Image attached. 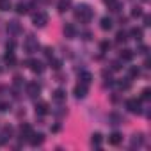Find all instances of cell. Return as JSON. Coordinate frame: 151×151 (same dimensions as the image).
Listing matches in <instances>:
<instances>
[{
    "mask_svg": "<svg viewBox=\"0 0 151 151\" xmlns=\"http://www.w3.org/2000/svg\"><path fill=\"white\" fill-rule=\"evenodd\" d=\"M144 2H147V0H144Z\"/></svg>",
    "mask_w": 151,
    "mask_h": 151,
    "instance_id": "obj_40",
    "label": "cell"
},
{
    "mask_svg": "<svg viewBox=\"0 0 151 151\" xmlns=\"http://www.w3.org/2000/svg\"><path fill=\"white\" fill-rule=\"evenodd\" d=\"M60 130V126L59 124H55V126H52V132H59Z\"/></svg>",
    "mask_w": 151,
    "mask_h": 151,
    "instance_id": "obj_38",
    "label": "cell"
},
{
    "mask_svg": "<svg viewBox=\"0 0 151 151\" xmlns=\"http://www.w3.org/2000/svg\"><path fill=\"white\" fill-rule=\"evenodd\" d=\"M139 73H140V71H139V68H135V66H133V68H130V77H132V78H133V77H139Z\"/></svg>",
    "mask_w": 151,
    "mask_h": 151,
    "instance_id": "obj_31",
    "label": "cell"
},
{
    "mask_svg": "<svg viewBox=\"0 0 151 151\" xmlns=\"http://www.w3.org/2000/svg\"><path fill=\"white\" fill-rule=\"evenodd\" d=\"M48 112H50V107H48V103L41 101V103H37V105H36V114H37V116H46Z\"/></svg>",
    "mask_w": 151,
    "mask_h": 151,
    "instance_id": "obj_10",
    "label": "cell"
},
{
    "mask_svg": "<svg viewBox=\"0 0 151 151\" xmlns=\"http://www.w3.org/2000/svg\"><path fill=\"white\" fill-rule=\"evenodd\" d=\"M69 6H71V0H59L57 9H59L60 13H64V11H68V9H69Z\"/></svg>",
    "mask_w": 151,
    "mask_h": 151,
    "instance_id": "obj_16",
    "label": "cell"
},
{
    "mask_svg": "<svg viewBox=\"0 0 151 151\" xmlns=\"http://www.w3.org/2000/svg\"><path fill=\"white\" fill-rule=\"evenodd\" d=\"M132 16H135V18H137V16H142V9H140V7H133V9H132Z\"/></svg>",
    "mask_w": 151,
    "mask_h": 151,
    "instance_id": "obj_30",
    "label": "cell"
},
{
    "mask_svg": "<svg viewBox=\"0 0 151 151\" xmlns=\"http://www.w3.org/2000/svg\"><path fill=\"white\" fill-rule=\"evenodd\" d=\"M117 87L119 89H128L130 87V82H117Z\"/></svg>",
    "mask_w": 151,
    "mask_h": 151,
    "instance_id": "obj_34",
    "label": "cell"
},
{
    "mask_svg": "<svg viewBox=\"0 0 151 151\" xmlns=\"http://www.w3.org/2000/svg\"><path fill=\"white\" fill-rule=\"evenodd\" d=\"M64 36L68 39H75V37H77V29H75L73 23H66L64 25Z\"/></svg>",
    "mask_w": 151,
    "mask_h": 151,
    "instance_id": "obj_7",
    "label": "cell"
},
{
    "mask_svg": "<svg viewBox=\"0 0 151 151\" xmlns=\"http://www.w3.org/2000/svg\"><path fill=\"white\" fill-rule=\"evenodd\" d=\"M149 22H151V18L149 16H144V25H149Z\"/></svg>",
    "mask_w": 151,
    "mask_h": 151,
    "instance_id": "obj_37",
    "label": "cell"
},
{
    "mask_svg": "<svg viewBox=\"0 0 151 151\" xmlns=\"http://www.w3.org/2000/svg\"><path fill=\"white\" fill-rule=\"evenodd\" d=\"M121 140H123V135H121L119 132H114V133H110V135H109V142H110L112 146H117Z\"/></svg>",
    "mask_w": 151,
    "mask_h": 151,
    "instance_id": "obj_12",
    "label": "cell"
},
{
    "mask_svg": "<svg viewBox=\"0 0 151 151\" xmlns=\"http://www.w3.org/2000/svg\"><path fill=\"white\" fill-rule=\"evenodd\" d=\"M147 52V46H140V53H146Z\"/></svg>",
    "mask_w": 151,
    "mask_h": 151,
    "instance_id": "obj_39",
    "label": "cell"
},
{
    "mask_svg": "<svg viewBox=\"0 0 151 151\" xmlns=\"http://www.w3.org/2000/svg\"><path fill=\"white\" fill-rule=\"evenodd\" d=\"M25 50H27V53H32L34 50H37V41L34 39V36H29V37H27V41H25Z\"/></svg>",
    "mask_w": 151,
    "mask_h": 151,
    "instance_id": "obj_8",
    "label": "cell"
},
{
    "mask_svg": "<svg viewBox=\"0 0 151 151\" xmlns=\"http://www.w3.org/2000/svg\"><path fill=\"white\" fill-rule=\"evenodd\" d=\"M45 55H46V57H52V55H53V50H52V48H45Z\"/></svg>",
    "mask_w": 151,
    "mask_h": 151,
    "instance_id": "obj_36",
    "label": "cell"
},
{
    "mask_svg": "<svg viewBox=\"0 0 151 151\" xmlns=\"http://www.w3.org/2000/svg\"><path fill=\"white\" fill-rule=\"evenodd\" d=\"M110 121H112V124H119V123H121L123 119H121V117H119L117 114H112V116H110Z\"/></svg>",
    "mask_w": 151,
    "mask_h": 151,
    "instance_id": "obj_29",
    "label": "cell"
},
{
    "mask_svg": "<svg viewBox=\"0 0 151 151\" xmlns=\"http://www.w3.org/2000/svg\"><path fill=\"white\" fill-rule=\"evenodd\" d=\"M4 60H6V64H7L9 68H13V66L16 64V57H14V53L9 52V50H7V53L4 55Z\"/></svg>",
    "mask_w": 151,
    "mask_h": 151,
    "instance_id": "obj_13",
    "label": "cell"
},
{
    "mask_svg": "<svg viewBox=\"0 0 151 151\" xmlns=\"http://www.w3.org/2000/svg\"><path fill=\"white\" fill-rule=\"evenodd\" d=\"M140 144H142V135H140V133L133 135V139H132V146H140Z\"/></svg>",
    "mask_w": 151,
    "mask_h": 151,
    "instance_id": "obj_27",
    "label": "cell"
},
{
    "mask_svg": "<svg viewBox=\"0 0 151 151\" xmlns=\"http://www.w3.org/2000/svg\"><path fill=\"white\" fill-rule=\"evenodd\" d=\"M27 64H29V68H30L34 73H43V71H45V64H43L41 60H36V59H32V60H29Z\"/></svg>",
    "mask_w": 151,
    "mask_h": 151,
    "instance_id": "obj_5",
    "label": "cell"
},
{
    "mask_svg": "<svg viewBox=\"0 0 151 151\" xmlns=\"http://www.w3.org/2000/svg\"><path fill=\"white\" fill-rule=\"evenodd\" d=\"M39 93H41V86H39L37 82H30V84L27 86V94H29V96L34 98V96H37Z\"/></svg>",
    "mask_w": 151,
    "mask_h": 151,
    "instance_id": "obj_6",
    "label": "cell"
},
{
    "mask_svg": "<svg viewBox=\"0 0 151 151\" xmlns=\"http://www.w3.org/2000/svg\"><path fill=\"white\" fill-rule=\"evenodd\" d=\"M87 91H89V89H87V84H82V82H80V84L75 86V91H73V93H75V96H77L78 100H82V98L87 96Z\"/></svg>",
    "mask_w": 151,
    "mask_h": 151,
    "instance_id": "obj_4",
    "label": "cell"
},
{
    "mask_svg": "<svg viewBox=\"0 0 151 151\" xmlns=\"http://www.w3.org/2000/svg\"><path fill=\"white\" fill-rule=\"evenodd\" d=\"M91 142H93V146H96V147H100V144H101V133H93L91 135Z\"/></svg>",
    "mask_w": 151,
    "mask_h": 151,
    "instance_id": "obj_22",
    "label": "cell"
},
{
    "mask_svg": "<svg viewBox=\"0 0 151 151\" xmlns=\"http://www.w3.org/2000/svg\"><path fill=\"white\" fill-rule=\"evenodd\" d=\"M7 30H9L11 34H20V32H22V25H20L16 20H13V22L7 23Z\"/></svg>",
    "mask_w": 151,
    "mask_h": 151,
    "instance_id": "obj_11",
    "label": "cell"
},
{
    "mask_svg": "<svg viewBox=\"0 0 151 151\" xmlns=\"http://www.w3.org/2000/svg\"><path fill=\"white\" fill-rule=\"evenodd\" d=\"M53 100H55V101H64V100H66V91H64V89H57V91L53 93Z\"/></svg>",
    "mask_w": 151,
    "mask_h": 151,
    "instance_id": "obj_20",
    "label": "cell"
},
{
    "mask_svg": "<svg viewBox=\"0 0 151 151\" xmlns=\"http://www.w3.org/2000/svg\"><path fill=\"white\" fill-rule=\"evenodd\" d=\"M112 23H114V22H112L109 16H103L101 22H100V27H101L103 30H110V29H112Z\"/></svg>",
    "mask_w": 151,
    "mask_h": 151,
    "instance_id": "obj_14",
    "label": "cell"
},
{
    "mask_svg": "<svg viewBox=\"0 0 151 151\" xmlns=\"http://www.w3.org/2000/svg\"><path fill=\"white\" fill-rule=\"evenodd\" d=\"M16 13H18V14H25V13H29V4L20 2V4L16 6Z\"/></svg>",
    "mask_w": 151,
    "mask_h": 151,
    "instance_id": "obj_21",
    "label": "cell"
},
{
    "mask_svg": "<svg viewBox=\"0 0 151 151\" xmlns=\"http://www.w3.org/2000/svg\"><path fill=\"white\" fill-rule=\"evenodd\" d=\"M130 36H132V37H135V39L139 41V39L142 37V29H139V27H133V29L130 30Z\"/></svg>",
    "mask_w": 151,
    "mask_h": 151,
    "instance_id": "obj_23",
    "label": "cell"
},
{
    "mask_svg": "<svg viewBox=\"0 0 151 151\" xmlns=\"http://www.w3.org/2000/svg\"><path fill=\"white\" fill-rule=\"evenodd\" d=\"M126 39H128V36H126L124 30H119V32L116 34V41H117V43H124Z\"/></svg>",
    "mask_w": 151,
    "mask_h": 151,
    "instance_id": "obj_24",
    "label": "cell"
},
{
    "mask_svg": "<svg viewBox=\"0 0 151 151\" xmlns=\"http://www.w3.org/2000/svg\"><path fill=\"white\" fill-rule=\"evenodd\" d=\"M126 109H128V112H132V114H140V112H142V109H140V100H137V98L126 100Z\"/></svg>",
    "mask_w": 151,
    "mask_h": 151,
    "instance_id": "obj_3",
    "label": "cell"
},
{
    "mask_svg": "<svg viewBox=\"0 0 151 151\" xmlns=\"http://www.w3.org/2000/svg\"><path fill=\"white\" fill-rule=\"evenodd\" d=\"M107 6H109V9H110L112 13H117V11H121V2H119V0H110V2H109Z\"/></svg>",
    "mask_w": 151,
    "mask_h": 151,
    "instance_id": "obj_19",
    "label": "cell"
},
{
    "mask_svg": "<svg viewBox=\"0 0 151 151\" xmlns=\"http://www.w3.org/2000/svg\"><path fill=\"white\" fill-rule=\"evenodd\" d=\"M91 80H93V75H91L89 71H82V73H80V82H82V84H87V86H89Z\"/></svg>",
    "mask_w": 151,
    "mask_h": 151,
    "instance_id": "obj_15",
    "label": "cell"
},
{
    "mask_svg": "<svg viewBox=\"0 0 151 151\" xmlns=\"http://www.w3.org/2000/svg\"><path fill=\"white\" fill-rule=\"evenodd\" d=\"M50 66H52L53 69H60L62 62H60V60H57V59H53V60H50Z\"/></svg>",
    "mask_w": 151,
    "mask_h": 151,
    "instance_id": "obj_28",
    "label": "cell"
},
{
    "mask_svg": "<svg viewBox=\"0 0 151 151\" xmlns=\"http://www.w3.org/2000/svg\"><path fill=\"white\" fill-rule=\"evenodd\" d=\"M9 9H11L9 0H0V11H9Z\"/></svg>",
    "mask_w": 151,
    "mask_h": 151,
    "instance_id": "obj_26",
    "label": "cell"
},
{
    "mask_svg": "<svg viewBox=\"0 0 151 151\" xmlns=\"http://www.w3.org/2000/svg\"><path fill=\"white\" fill-rule=\"evenodd\" d=\"M100 48H101V52H107V50L110 48V43H109V41H103V43L100 45Z\"/></svg>",
    "mask_w": 151,
    "mask_h": 151,
    "instance_id": "obj_32",
    "label": "cell"
},
{
    "mask_svg": "<svg viewBox=\"0 0 151 151\" xmlns=\"http://www.w3.org/2000/svg\"><path fill=\"white\" fill-rule=\"evenodd\" d=\"M29 140H30L32 146H41V144L45 142V135H43V133H34V132H32V135L29 137Z\"/></svg>",
    "mask_w": 151,
    "mask_h": 151,
    "instance_id": "obj_9",
    "label": "cell"
},
{
    "mask_svg": "<svg viewBox=\"0 0 151 151\" xmlns=\"http://www.w3.org/2000/svg\"><path fill=\"white\" fill-rule=\"evenodd\" d=\"M149 98H151V89H149V87H146V89H144V91L140 93V100H144V101H147Z\"/></svg>",
    "mask_w": 151,
    "mask_h": 151,
    "instance_id": "obj_25",
    "label": "cell"
},
{
    "mask_svg": "<svg viewBox=\"0 0 151 151\" xmlns=\"http://www.w3.org/2000/svg\"><path fill=\"white\" fill-rule=\"evenodd\" d=\"M119 57H121V60H126V62H130V60L133 59V52H132V50H128V48H124V50L121 52V55H119Z\"/></svg>",
    "mask_w": 151,
    "mask_h": 151,
    "instance_id": "obj_17",
    "label": "cell"
},
{
    "mask_svg": "<svg viewBox=\"0 0 151 151\" xmlns=\"http://www.w3.org/2000/svg\"><path fill=\"white\" fill-rule=\"evenodd\" d=\"M93 14L94 13H93L91 6H87V4H78L77 9H75V18L80 20L82 23H89L93 20Z\"/></svg>",
    "mask_w": 151,
    "mask_h": 151,
    "instance_id": "obj_1",
    "label": "cell"
},
{
    "mask_svg": "<svg viewBox=\"0 0 151 151\" xmlns=\"http://www.w3.org/2000/svg\"><path fill=\"white\" fill-rule=\"evenodd\" d=\"M32 23H34V27L43 29V27L48 23V14H46L45 11H37V13H34V16H32Z\"/></svg>",
    "mask_w": 151,
    "mask_h": 151,
    "instance_id": "obj_2",
    "label": "cell"
},
{
    "mask_svg": "<svg viewBox=\"0 0 151 151\" xmlns=\"http://www.w3.org/2000/svg\"><path fill=\"white\" fill-rule=\"evenodd\" d=\"M110 68H112L114 71H117V69H121V62H119V60H114V62L110 64Z\"/></svg>",
    "mask_w": 151,
    "mask_h": 151,
    "instance_id": "obj_33",
    "label": "cell"
},
{
    "mask_svg": "<svg viewBox=\"0 0 151 151\" xmlns=\"http://www.w3.org/2000/svg\"><path fill=\"white\" fill-rule=\"evenodd\" d=\"M9 109V103H6V101H0V112H6Z\"/></svg>",
    "mask_w": 151,
    "mask_h": 151,
    "instance_id": "obj_35",
    "label": "cell"
},
{
    "mask_svg": "<svg viewBox=\"0 0 151 151\" xmlns=\"http://www.w3.org/2000/svg\"><path fill=\"white\" fill-rule=\"evenodd\" d=\"M20 132H22V137H25V139H29V137L32 135V126H30V124H22V128H20Z\"/></svg>",
    "mask_w": 151,
    "mask_h": 151,
    "instance_id": "obj_18",
    "label": "cell"
}]
</instances>
